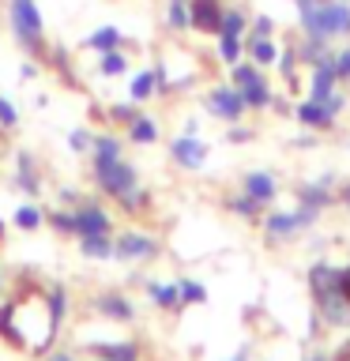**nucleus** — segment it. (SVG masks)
<instances>
[{
    "instance_id": "1",
    "label": "nucleus",
    "mask_w": 350,
    "mask_h": 361,
    "mask_svg": "<svg viewBox=\"0 0 350 361\" xmlns=\"http://www.w3.org/2000/svg\"><path fill=\"white\" fill-rule=\"evenodd\" d=\"M305 286L313 293L320 324L335 327V331H350V293L343 286V267L332 264V259H316L305 271Z\"/></svg>"
},
{
    "instance_id": "31",
    "label": "nucleus",
    "mask_w": 350,
    "mask_h": 361,
    "mask_svg": "<svg viewBox=\"0 0 350 361\" xmlns=\"http://www.w3.org/2000/svg\"><path fill=\"white\" fill-rule=\"evenodd\" d=\"M45 305H49V316H53L56 331H61L64 320H68V286L64 282H49V286H45Z\"/></svg>"
},
{
    "instance_id": "7",
    "label": "nucleus",
    "mask_w": 350,
    "mask_h": 361,
    "mask_svg": "<svg viewBox=\"0 0 350 361\" xmlns=\"http://www.w3.org/2000/svg\"><path fill=\"white\" fill-rule=\"evenodd\" d=\"M203 106H207L211 117H219L222 124H237V121H245V98L237 94V87L234 83H211L207 87V94H203Z\"/></svg>"
},
{
    "instance_id": "34",
    "label": "nucleus",
    "mask_w": 350,
    "mask_h": 361,
    "mask_svg": "<svg viewBox=\"0 0 350 361\" xmlns=\"http://www.w3.org/2000/svg\"><path fill=\"white\" fill-rule=\"evenodd\" d=\"M237 94L245 98L248 113H264V109H271V102H275V87H271V79H267V83H256V87L237 90Z\"/></svg>"
},
{
    "instance_id": "8",
    "label": "nucleus",
    "mask_w": 350,
    "mask_h": 361,
    "mask_svg": "<svg viewBox=\"0 0 350 361\" xmlns=\"http://www.w3.org/2000/svg\"><path fill=\"white\" fill-rule=\"evenodd\" d=\"M207 158H211V147L200 140V135H188V132H181L169 140V162H174L177 169H188V173H200L203 166H207Z\"/></svg>"
},
{
    "instance_id": "29",
    "label": "nucleus",
    "mask_w": 350,
    "mask_h": 361,
    "mask_svg": "<svg viewBox=\"0 0 350 361\" xmlns=\"http://www.w3.org/2000/svg\"><path fill=\"white\" fill-rule=\"evenodd\" d=\"M95 68H98V75L117 79V75H124L132 68V56H128V49H109V53H98Z\"/></svg>"
},
{
    "instance_id": "35",
    "label": "nucleus",
    "mask_w": 350,
    "mask_h": 361,
    "mask_svg": "<svg viewBox=\"0 0 350 361\" xmlns=\"http://www.w3.org/2000/svg\"><path fill=\"white\" fill-rule=\"evenodd\" d=\"M215 53L226 68H234L237 61H245V38H230V34H219L215 38Z\"/></svg>"
},
{
    "instance_id": "33",
    "label": "nucleus",
    "mask_w": 350,
    "mask_h": 361,
    "mask_svg": "<svg viewBox=\"0 0 350 361\" xmlns=\"http://www.w3.org/2000/svg\"><path fill=\"white\" fill-rule=\"evenodd\" d=\"M226 211L237 214V219H245V222H260L267 207H264V203H256L253 196H245V192H237V196L226 200Z\"/></svg>"
},
{
    "instance_id": "9",
    "label": "nucleus",
    "mask_w": 350,
    "mask_h": 361,
    "mask_svg": "<svg viewBox=\"0 0 350 361\" xmlns=\"http://www.w3.org/2000/svg\"><path fill=\"white\" fill-rule=\"evenodd\" d=\"M90 312H98L102 320H113V324H132L135 320V301L124 290H102L90 298Z\"/></svg>"
},
{
    "instance_id": "47",
    "label": "nucleus",
    "mask_w": 350,
    "mask_h": 361,
    "mask_svg": "<svg viewBox=\"0 0 350 361\" xmlns=\"http://www.w3.org/2000/svg\"><path fill=\"white\" fill-rule=\"evenodd\" d=\"M45 361H76V357L68 354V350H49V354H45Z\"/></svg>"
},
{
    "instance_id": "20",
    "label": "nucleus",
    "mask_w": 350,
    "mask_h": 361,
    "mask_svg": "<svg viewBox=\"0 0 350 361\" xmlns=\"http://www.w3.org/2000/svg\"><path fill=\"white\" fill-rule=\"evenodd\" d=\"M143 290L151 298L155 309L162 312H177L181 309V293H177V282H158V279H143Z\"/></svg>"
},
{
    "instance_id": "21",
    "label": "nucleus",
    "mask_w": 350,
    "mask_h": 361,
    "mask_svg": "<svg viewBox=\"0 0 350 361\" xmlns=\"http://www.w3.org/2000/svg\"><path fill=\"white\" fill-rule=\"evenodd\" d=\"M279 49L282 45L275 42V38H253V34H245V56L253 64H260V68H275V61H279Z\"/></svg>"
},
{
    "instance_id": "15",
    "label": "nucleus",
    "mask_w": 350,
    "mask_h": 361,
    "mask_svg": "<svg viewBox=\"0 0 350 361\" xmlns=\"http://www.w3.org/2000/svg\"><path fill=\"white\" fill-rule=\"evenodd\" d=\"M226 0H192V34H219Z\"/></svg>"
},
{
    "instance_id": "28",
    "label": "nucleus",
    "mask_w": 350,
    "mask_h": 361,
    "mask_svg": "<svg viewBox=\"0 0 350 361\" xmlns=\"http://www.w3.org/2000/svg\"><path fill=\"white\" fill-rule=\"evenodd\" d=\"M128 98L135 102V106H143V102L158 98V75H155V68H140V72L132 75V83H128Z\"/></svg>"
},
{
    "instance_id": "44",
    "label": "nucleus",
    "mask_w": 350,
    "mask_h": 361,
    "mask_svg": "<svg viewBox=\"0 0 350 361\" xmlns=\"http://www.w3.org/2000/svg\"><path fill=\"white\" fill-rule=\"evenodd\" d=\"M335 203L350 214V180H339V185H335Z\"/></svg>"
},
{
    "instance_id": "27",
    "label": "nucleus",
    "mask_w": 350,
    "mask_h": 361,
    "mask_svg": "<svg viewBox=\"0 0 350 361\" xmlns=\"http://www.w3.org/2000/svg\"><path fill=\"white\" fill-rule=\"evenodd\" d=\"M113 203H117V211H121V214H128V219H143V214L151 211L155 196H151V192H147L143 185H135L132 192H124V196H121V200H113Z\"/></svg>"
},
{
    "instance_id": "17",
    "label": "nucleus",
    "mask_w": 350,
    "mask_h": 361,
    "mask_svg": "<svg viewBox=\"0 0 350 361\" xmlns=\"http://www.w3.org/2000/svg\"><path fill=\"white\" fill-rule=\"evenodd\" d=\"M339 87H343V83H339V75H335V56H332V61H324V64H316V68H309V98L327 102Z\"/></svg>"
},
{
    "instance_id": "30",
    "label": "nucleus",
    "mask_w": 350,
    "mask_h": 361,
    "mask_svg": "<svg viewBox=\"0 0 350 361\" xmlns=\"http://www.w3.org/2000/svg\"><path fill=\"white\" fill-rule=\"evenodd\" d=\"M11 222H16V230H23V233H34V230L45 226V211L34 200H27V203H19V207L11 211Z\"/></svg>"
},
{
    "instance_id": "25",
    "label": "nucleus",
    "mask_w": 350,
    "mask_h": 361,
    "mask_svg": "<svg viewBox=\"0 0 350 361\" xmlns=\"http://www.w3.org/2000/svg\"><path fill=\"white\" fill-rule=\"evenodd\" d=\"M124 158V140L117 132H95V147H90V162H117Z\"/></svg>"
},
{
    "instance_id": "26",
    "label": "nucleus",
    "mask_w": 350,
    "mask_h": 361,
    "mask_svg": "<svg viewBox=\"0 0 350 361\" xmlns=\"http://www.w3.org/2000/svg\"><path fill=\"white\" fill-rule=\"evenodd\" d=\"M76 248L87 259H113V233H83L76 237Z\"/></svg>"
},
{
    "instance_id": "38",
    "label": "nucleus",
    "mask_w": 350,
    "mask_h": 361,
    "mask_svg": "<svg viewBox=\"0 0 350 361\" xmlns=\"http://www.w3.org/2000/svg\"><path fill=\"white\" fill-rule=\"evenodd\" d=\"M106 117H109V124H113V128H128V124H132L135 117H140V106H135L132 98H128V102H121V106L113 102V106L106 109Z\"/></svg>"
},
{
    "instance_id": "19",
    "label": "nucleus",
    "mask_w": 350,
    "mask_h": 361,
    "mask_svg": "<svg viewBox=\"0 0 350 361\" xmlns=\"http://www.w3.org/2000/svg\"><path fill=\"white\" fill-rule=\"evenodd\" d=\"M162 23L169 34H192V0H162Z\"/></svg>"
},
{
    "instance_id": "41",
    "label": "nucleus",
    "mask_w": 350,
    "mask_h": 361,
    "mask_svg": "<svg viewBox=\"0 0 350 361\" xmlns=\"http://www.w3.org/2000/svg\"><path fill=\"white\" fill-rule=\"evenodd\" d=\"M19 128V109L8 94H0V132H16Z\"/></svg>"
},
{
    "instance_id": "5",
    "label": "nucleus",
    "mask_w": 350,
    "mask_h": 361,
    "mask_svg": "<svg viewBox=\"0 0 350 361\" xmlns=\"http://www.w3.org/2000/svg\"><path fill=\"white\" fill-rule=\"evenodd\" d=\"M90 180L102 196L121 200L124 192H132L140 185V169H135L128 158H117V162H90Z\"/></svg>"
},
{
    "instance_id": "4",
    "label": "nucleus",
    "mask_w": 350,
    "mask_h": 361,
    "mask_svg": "<svg viewBox=\"0 0 350 361\" xmlns=\"http://www.w3.org/2000/svg\"><path fill=\"white\" fill-rule=\"evenodd\" d=\"M316 222H320V211L298 203V207H290V211H267L264 219H260V230H264V241H271V245H290L294 237L313 230Z\"/></svg>"
},
{
    "instance_id": "11",
    "label": "nucleus",
    "mask_w": 350,
    "mask_h": 361,
    "mask_svg": "<svg viewBox=\"0 0 350 361\" xmlns=\"http://www.w3.org/2000/svg\"><path fill=\"white\" fill-rule=\"evenodd\" d=\"M335 185L339 180L332 173H324V177H316V180H298L294 185V196H298V203H305V207H316V211H327V207H335Z\"/></svg>"
},
{
    "instance_id": "2",
    "label": "nucleus",
    "mask_w": 350,
    "mask_h": 361,
    "mask_svg": "<svg viewBox=\"0 0 350 361\" xmlns=\"http://www.w3.org/2000/svg\"><path fill=\"white\" fill-rule=\"evenodd\" d=\"M298 30L324 42H350V0H294Z\"/></svg>"
},
{
    "instance_id": "50",
    "label": "nucleus",
    "mask_w": 350,
    "mask_h": 361,
    "mask_svg": "<svg viewBox=\"0 0 350 361\" xmlns=\"http://www.w3.org/2000/svg\"><path fill=\"white\" fill-rule=\"evenodd\" d=\"M226 361H248V350L241 346V350H237V354H230V357H226Z\"/></svg>"
},
{
    "instance_id": "22",
    "label": "nucleus",
    "mask_w": 350,
    "mask_h": 361,
    "mask_svg": "<svg viewBox=\"0 0 350 361\" xmlns=\"http://www.w3.org/2000/svg\"><path fill=\"white\" fill-rule=\"evenodd\" d=\"M87 350L95 357H109V361H143V350L132 338H121V343H90Z\"/></svg>"
},
{
    "instance_id": "23",
    "label": "nucleus",
    "mask_w": 350,
    "mask_h": 361,
    "mask_svg": "<svg viewBox=\"0 0 350 361\" xmlns=\"http://www.w3.org/2000/svg\"><path fill=\"white\" fill-rule=\"evenodd\" d=\"M158 135H162V128H158V121L151 113H140V117L124 128V140L135 143V147H151V143H158Z\"/></svg>"
},
{
    "instance_id": "39",
    "label": "nucleus",
    "mask_w": 350,
    "mask_h": 361,
    "mask_svg": "<svg viewBox=\"0 0 350 361\" xmlns=\"http://www.w3.org/2000/svg\"><path fill=\"white\" fill-rule=\"evenodd\" d=\"M90 147H95V132H90L87 124H79V128L68 132V151L72 154H90Z\"/></svg>"
},
{
    "instance_id": "6",
    "label": "nucleus",
    "mask_w": 350,
    "mask_h": 361,
    "mask_svg": "<svg viewBox=\"0 0 350 361\" xmlns=\"http://www.w3.org/2000/svg\"><path fill=\"white\" fill-rule=\"evenodd\" d=\"M162 256V241L147 230H124L113 233V259L121 264H147V259Z\"/></svg>"
},
{
    "instance_id": "13",
    "label": "nucleus",
    "mask_w": 350,
    "mask_h": 361,
    "mask_svg": "<svg viewBox=\"0 0 350 361\" xmlns=\"http://www.w3.org/2000/svg\"><path fill=\"white\" fill-rule=\"evenodd\" d=\"M241 192L253 196L256 203H264V207H271V203L279 200V177L267 173V169H248L241 177Z\"/></svg>"
},
{
    "instance_id": "48",
    "label": "nucleus",
    "mask_w": 350,
    "mask_h": 361,
    "mask_svg": "<svg viewBox=\"0 0 350 361\" xmlns=\"http://www.w3.org/2000/svg\"><path fill=\"white\" fill-rule=\"evenodd\" d=\"M332 361H350V338H346V343H343V346H339L335 354H332Z\"/></svg>"
},
{
    "instance_id": "10",
    "label": "nucleus",
    "mask_w": 350,
    "mask_h": 361,
    "mask_svg": "<svg viewBox=\"0 0 350 361\" xmlns=\"http://www.w3.org/2000/svg\"><path fill=\"white\" fill-rule=\"evenodd\" d=\"M294 121H298V128H305V132H335V124H339V117L327 109V102H316L309 94L301 102H294Z\"/></svg>"
},
{
    "instance_id": "3",
    "label": "nucleus",
    "mask_w": 350,
    "mask_h": 361,
    "mask_svg": "<svg viewBox=\"0 0 350 361\" xmlns=\"http://www.w3.org/2000/svg\"><path fill=\"white\" fill-rule=\"evenodd\" d=\"M8 30L30 61L45 64V56H49V38H45V19H42L38 0H8Z\"/></svg>"
},
{
    "instance_id": "53",
    "label": "nucleus",
    "mask_w": 350,
    "mask_h": 361,
    "mask_svg": "<svg viewBox=\"0 0 350 361\" xmlns=\"http://www.w3.org/2000/svg\"><path fill=\"white\" fill-rule=\"evenodd\" d=\"M4 230H8V226H4V219H0V245H4Z\"/></svg>"
},
{
    "instance_id": "40",
    "label": "nucleus",
    "mask_w": 350,
    "mask_h": 361,
    "mask_svg": "<svg viewBox=\"0 0 350 361\" xmlns=\"http://www.w3.org/2000/svg\"><path fill=\"white\" fill-rule=\"evenodd\" d=\"M275 30H279V23L267 16V11H260V16L248 19V34L253 38H275Z\"/></svg>"
},
{
    "instance_id": "46",
    "label": "nucleus",
    "mask_w": 350,
    "mask_h": 361,
    "mask_svg": "<svg viewBox=\"0 0 350 361\" xmlns=\"http://www.w3.org/2000/svg\"><path fill=\"white\" fill-rule=\"evenodd\" d=\"M327 109H332V113H335V117H339V113H343V109H346V94H343V90H335V94H332V98H327Z\"/></svg>"
},
{
    "instance_id": "51",
    "label": "nucleus",
    "mask_w": 350,
    "mask_h": 361,
    "mask_svg": "<svg viewBox=\"0 0 350 361\" xmlns=\"http://www.w3.org/2000/svg\"><path fill=\"white\" fill-rule=\"evenodd\" d=\"M343 286H346V293H350V264H343Z\"/></svg>"
},
{
    "instance_id": "42",
    "label": "nucleus",
    "mask_w": 350,
    "mask_h": 361,
    "mask_svg": "<svg viewBox=\"0 0 350 361\" xmlns=\"http://www.w3.org/2000/svg\"><path fill=\"white\" fill-rule=\"evenodd\" d=\"M335 75H339V83H350V42L335 49Z\"/></svg>"
},
{
    "instance_id": "43",
    "label": "nucleus",
    "mask_w": 350,
    "mask_h": 361,
    "mask_svg": "<svg viewBox=\"0 0 350 361\" xmlns=\"http://www.w3.org/2000/svg\"><path fill=\"white\" fill-rule=\"evenodd\" d=\"M226 140H230V143H248V140H256V132L245 128V124L237 121V124H226Z\"/></svg>"
},
{
    "instance_id": "18",
    "label": "nucleus",
    "mask_w": 350,
    "mask_h": 361,
    "mask_svg": "<svg viewBox=\"0 0 350 361\" xmlns=\"http://www.w3.org/2000/svg\"><path fill=\"white\" fill-rule=\"evenodd\" d=\"M83 49L87 53H109V49H128V38H124L121 27H113V23H102V27H95L83 38Z\"/></svg>"
},
{
    "instance_id": "16",
    "label": "nucleus",
    "mask_w": 350,
    "mask_h": 361,
    "mask_svg": "<svg viewBox=\"0 0 350 361\" xmlns=\"http://www.w3.org/2000/svg\"><path fill=\"white\" fill-rule=\"evenodd\" d=\"M16 185L27 192V196L34 200L42 192V173H38V158H34V151H27V147H19L16 151Z\"/></svg>"
},
{
    "instance_id": "24",
    "label": "nucleus",
    "mask_w": 350,
    "mask_h": 361,
    "mask_svg": "<svg viewBox=\"0 0 350 361\" xmlns=\"http://www.w3.org/2000/svg\"><path fill=\"white\" fill-rule=\"evenodd\" d=\"M248 19H253V11L245 4H226L222 8V23H219V34H230V38H245L248 34ZM215 34V38H219Z\"/></svg>"
},
{
    "instance_id": "54",
    "label": "nucleus",
    "mask_w": 350,
    "mask_h": 361,
    "mask_svg": "<svg viewBox=\"0 0 350 361\" xmlns=\"http://www.w3.org/2000/svg\"><path fill=\"white\" fill-rule=\"evenodd\" d=\"M95 361H109V357H95Z\"/></svg>"
},
{
    "instance_id": "12",
    "label": "nucleus",
    "mask_w": 350,
    "mask_h": 361,
    "mask_svg": "<svg viewBox=\"0 0 350 361\" xmlns=\"http://www.w3.org/2000/svg\"><path fill=\"white\" fill-rule=\"evenodd\" d=\"M72 211H76V226H79L76 237H83V233H113V214L106 211V203L79 200Z\"/></svg>"
},
{
    "instance_id": "52",
    "label": "nucleus",
    "mask_w": 350,
    "mask_h": 361,
    "mask_svg": "<svg viewBox=\"0 0 350 361\" xmlns=\"http://www.w3.org/2000/svg\"><path fill=\"white\" fill-rule=\"evenodd\" d=\"M4 286H8V275H4V267H0V293H4Z\"/></svg>"
},
{
    "instance_id": "36",
    "label": "nucleus",
    "mask_w": 350,
    "mask_h": 361,
    "mask_svg": "<svg viewBox=\"0 0 350 361\" xmlns=\"http://www.w3.org/2000/svg\"><path fill=\"white\" fill-rule=\"evenodd\" d=\"M45 222H49V230H53V233H61V237H76V233H79V226H76V211H72V207L45 211Z\"/></svg>"
},
{
    "instance_id": "14",
    "label": "nucleus",
    "mask_w": 350,
    "mask_h": 361,
    "mask_svg": "<svg viewBox=\"0 0 350 361\" xmlns=\"http://www.w3.org/2000/svg\"><path fill=\"white\" fill-rule=\"evenodd\" d=\"M294 53H298V64H301V68H316V64L332 61V56H335V45L324 42V38L298 34V38H294Z\"/></svg>"
},
{
    "instance_id": "37",
    "label": "nucleus",
    "mask_w": 350,
    "mask_h": 361,
    "mask_svg": "<svg viewBox=\"0 0 350 361\" xmlns=\"http://www.w3.org/2000/svg\"><path fill=\"white\" fill-rule=\"evenodd\" d=\"M177 293H181V309H185V305H207V286L196 279H188V275L177 279Z\"/></svg>"
},
{
    "instance_id": "49",
    "label": "nucleus",
    "mask_w": 350,
    "mask_h": 361,
    "mask_svg": "<svg viewBox=\"0 0 350 361\" xmlns=\"http://www.w3.org/2000/svg\"><path fill=\"white\" fill-rule=\"evenodd\" d=\"M185 132H188V135H196V132H200V121H192V117H188V121H185Z\"/></svg>"
},
{
    "instance_id": "32",
    "label": "nucleus",
    "mask_w": 350,
    "mask_h": 361,
    "mask_svg": "<svg viewBox=\"0 0 350 361\" xmlns=\"http://www.w3.org/2000/svg\"><path fill=\"white\" fill-rule=\"evenodd\" d=\"M298 68H301V64H298V53H294V42L282 45V49H279V61H275V72H279V79L294 90V94H298Z\"/></svg>"
},
{
    "instance_id": "45",
    "label": "nucleus",
    "mask_w": 350,
    "mask_h": 361,
    "mask_svg": "<svg viewBox=\"0 0 350 361\" xmlns=\"http://www.w3.org/2000/svg\"><path fill=\"white\" fill-rule=\"evenodd\" d=\"M38 72H42L38 61H23L19 64V79H23V83H27V79H38Z\"/></svg>"
}]
</instances>
